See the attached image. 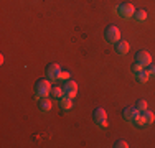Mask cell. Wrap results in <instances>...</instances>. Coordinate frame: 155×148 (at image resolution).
I'll list each match as a JSON object with an SVG mask.
<instances>
[{"label": "cell", "mask_w": 155, "mask_h": 148, "mask_svg": "<svg viewBox=\"0 0 155 148\" xmlns=\"http://www.w3.org/2000/svg\"><path fill=\"white\" fill-rule=\"evenodd\" d=\"M69 77H71V74H69L68 71H61L60 79H58V81H69Z\"/></svg>", "instance_id": "obj_18"}, {"label": "cell", "mask_w": 155, "mask_h": 148, "mask_svg": "<svg viewBox=\"0 0 155 148\" xmlns=\"http://www.w3.org/2000/svg\"><path fill=\"white\" fill-rule=\"evenodd\" d=\"M94 122L102 128L107 127V114H106V110L102 109V107H97V109L94 110Z\"/></svg>", "instance_id": "obj_4"}, {"label": "cell", "mask_w": 155, "mask_h": 148, "mask_svg": "<svg viewBox=\"0 0 155 148\" xmlns=\"http://www.w3.org/2000/svg\"><path fill=\"white\" fill-rule=\"evenodd\" d=\"M135 107H137L139 112H143V110H147V102H145V101H137Z\"/></svg>", "instance_id": "obj_17"}, {"label": "cell", "mask_w": 155, "mask_h": 148, "mask_svg": "<svg viewBox=\"0 0 155 148\" xmlns=\"http://www.w3.org/2000/svg\"><path fill=\"white\" fill-rule=\"evenodd\" d=\"M134 77L139 81V82H147V81L150 79V74H149V71H147V69L142 68V69H139V71L134 72Z\"/></svg>", "instance_id": "obj_10"}, {"label": "cell", "mask_w": 155, "mask_h": 148, "mask_svg": "<svg viewBox=\"0 0 155 148\" xmlns=\"http://www.w3.org/2000/svg\"><path fill=\"white\" fill-rule=\"evenodd\" d=\"M139 69H142V66H140V64H137V63H135V64H134V68H132V71H139Z\"/></svg>", "instance_id": "obj_21"}, {"label": "cell", "mask_w": 155, "mask_h": 148, "mask_svg": "<svg viewBox=\"0 0 155 148\" xmlns=\"http://www.w3.org/2000/svg\"><path fill=\"white\" fill-rule=\"evenodd\" d=\"M116 53L119 54V56H125V54L129 53V43L124 41V40H119V41L116 43Z\"/></svg>", "instance_id": "obj_9"}, {"label": "cell", "mask_w": 155, "mask_h": 148, "mask_svg": "<svg viewBox=\"0 0 155 148\" xmlns=\"http://www.w3.org/2000/svg\"><path fill=\"white\" fill-rule=\"evenodd\" d=\"M114 146H117V148H125V146H129L127 145V142L125 140H119V142H116V145Z\"/></svg>", "instance_id": "obj_19"}, {"label": "cell", "mask_w": 155, "mask_h": 148, "mask_svg": "<svg viewBox=\"0 0 155 148\" xmlns=\"http://www.w3.org/2000/svg\"><path fill=\"white\" fill-rule=\"evenodd\" d=\"M134 125H135V127H145V118H143L142 114H139V117L135 118Z\"/></svg>", "instance_id": "obj_16"}, {"label": "cell", "mask_w": 155, "mask_h": 148, "mask_svg": "<svg viewBox=\"0 0 155 148\" xmlns=\"http://www.w3.org/2000/svg\"><path fill=\"white\" fill-rule=\"evenodd\" d=\"M139 110H137V107H127V109H124V112H122V115H124V120H127V122H130V124H134L135 122V118L139 117Z\"/></svg>", "instance_id": "obj_6"}, {"label": "cell", "mask_w": 155, "mask_h": 148, "mask_svg": "<svg viewBox=\"0 0 155 148\" xmlns=\"http://www.w3.org/2000/svg\"><path fill=\"white\" fill-rule=\"evenodd\" d=\"M60 74H61L60 64H51V66H48L46 76H48V79H50V81H58V79H60Z\"/></svg>", "instance_id": "obj_7"}, {"label": "cell", "mask_w": 155, "mask_h": 148, "mask_svg": "<svg viewBox=\"0 0 155 148\" xmlns=\"http://www.w3.org/2000/svg\"><path fill=\"white\" fill-rule=\"evenodd\" d=\"M147 71H149L150 77H152V76H155V64H149V69H147Z\"/></svg>", "instance_id": "obj_20"}, {"label": "cell", "mask_w": 155, "mask_h": 148, "mask_svg": "<svg viewBox=\"0 0 155 148\" xmlns=\"http://www.w3.org/2000/svg\"><path fill=\"white\" fill-rule=\"evenodd\" d=\"M38 107H40L41 112H50V110H51V101L48 97H41V99H40Z\"/></svg>", "instance_id": "obj_11"}, {"label": "cell", "mask_w": 155, "mask_h": 148, "mask_svg": "<svg viewBox=\"0 0 155 148\" xmlns=\"http://www.w3.org/2000/svg\"><path fill=\"white\" fill-rule=\"evenodd\" d=\"M134 18H135V21H145L147 20V12L145 10H139V12H135L134 13Z\"/></svg>", "instance_id": "obj_14"}, {"label": "cell", "mask_w": 155, "mask_h": 148, "mask_svg": "<svg viewBox=\"0 0 155 148\" xmlns=\"http://www.w3.org/2000/svg\"><path fill=\"white\" fill-rule=\"evenodd\" d=\"M104 38H106V41H107V43L116 44V43L120 40V31H119V28H117V27H109L107 30H106V33H104Z\"/></svg>", "instance_id": "obj_3"}, {"label": "cell", "mask_w": 155, "mask_h": 148, "mask_svg": "<svg viewBox=\"0 0 155 148\" xmlns=\"http://www.w3.org/2000/svg\"><path fill=\"white\" fill-rule=\"evenodd\" d=\"M63 91H64V97L68 99H74L76 94H78V84L74 81H64V87H63Z\"/></svg>", "instance_id": "obj_5"}, {"label": "cell", "mask_w": 155, "mask_h": 148, "mask_svg": "<svg viewBox=\"0 0 155 148\" xmlns=\"http://www.w3.org/2000/svg\"><path fill=\"white\" fill-rule=\"evenodd\" d=\"M51 95H53L54 99H61L63 95H64V91H63L61 87H53L51 89Z\"/></svg>", "instance_id": "obj_15"}, {"label": "cell", "mask_w": 155, "mask_h": 148, "mask_svg": "<svg viewBox=\"0 0 155 148\" xmlns=\"http://www.w3.org/2000/svg\"><path fill=\"white\" fill-rule=\"evenodd\" d=\"M135 63L140 64L142 68L143 66H149V64H152V56L149 53H145V51H140V53H137V56H135Z\"/></svg>", "instance_id": "obj_8"}, {"label": "cell", "mask_w": 155, "mask_h": 148, "mask_svg": "<svg viewBox=\"0 0 155 148\" xmlns=\"http://www.w3.org/2000/svg\"><path fill=\"white\" fill-rule=\"evenodd\" d=\"M51 89L53 87L50 86V81L48 79H40L38 82H36V86H35V94H36L38 99L48 97V95L51 94Z\"/></svg>", "instance_id": "obj_1"}, {"label": "cell", "mask_w": 155, "mask_h": 148, "mask_svg": "<svg viewBox=\"0 0 155 148\" xmlns=\"http://www.w3.org/2000/svg\"><path fill=\"white\" fill-rule=\"evenodd\" d=\"M143 115V118H145V125H152L153 120H155V115L153 112H150V110H143V112H140Z\"/></svg>", "instance_id": "obj_13"}, {"label": "cell", "mask_w": 155, "mask_h": 148, "mask_svg": "<svg viewBox=\"0 0 155 148\" xmlns=\"http://www.w3.org/2000/svg\"><path fill=\"white\" fill-rule=\"evenodd\" d=\"M60 105H61L63 110H69L73 107V99H68V97H64V95H63V97L60 99Z\"/></svg>", "instance_id": "obj_12"}, {"label": "cell", "mask_w": 155, "mask_h": 148, "mask_svg": "<svg viewBox=\"0 0 155 148\" xmlns=\"http://www.w3.org/2000/svg\"><path fill=\"white\" fill-rule=\"evenodd\" d=\"M114 10H116V13L119 15L122 20H129V18H132L135 13V8H134L132 3H120V5H117Z\"/></svg>", "instance_id": "obj_2"}]
</instances>
